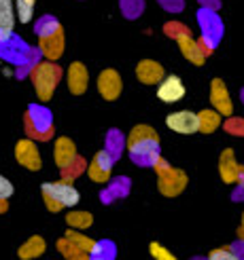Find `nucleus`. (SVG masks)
<instances>
[{
    "mask_svg": "<svg viewBox=\"0 0 244 260\" xmlns=\"http://www.w3.org/2000/svg\"><path fill=\"white\" fill-rule=\"evenodd\" d=\"M30 79H32V85H34V91L41 102H49L53 98V91L62 79V68L53 61H38L36 66L30 70Z\"/></svg>",
    "mask_w": 244,
    "mask_h": 260,
    "instance_id": "3",
    "label": "nucleus"
},
{
    "mask_svg": "<svg viewBox=\"0 0 244 260\" xmlns=\"http://www.w3.org/2000/svg\"><path fill=\"white\" fill-rule=\"evenodd\" d=\"M155 172H157V188L166 197H176L181 194L187 186V174L183 170H176L166 159H157L155 161Z\"/></svg>",
    "mask_w": 244,
    "mask_h": 260,
    "instance_id": "4",
    "label": "nucleus"
},
{
    "mask_svg": "<svg viewBox=\"0 0 244 260\" xmlns=\"http://www.w3.org/2000/svg\"><path fill=\"white\" fill-rule=\"evenodd\" d=\"M87 170V163H85V159H81V157H76L70 165H66L64 170H60L62 172V180H74L76 176H81L83 172Z\"/></svg>",
    "mask_w": 244,
    "mask_h": 260,
    "instance_id": "29",
    "label": "nucleus"
},
{
    "mask_svg": "<svg viewBox=\"0 0 244 260\" xmlns=\"http://www.w3.org/2000/svg\"><path fill=\"white\" fill-rule=\"evenodd\" d=\"M219 176L225 184H238L244 176V167L236 163V154L232 148H225L219 157Z\"/></svg>",
    "mask_w": 244,
    "mask_h": 260,
    "instance_id": "11",
    "label": "nucleus"
},
{
    "mask_svg": "<svg viewBox=\"0 0 244 260\" xmlns=\"http://www.w3.org/2000/svg\"><path fill=\"white\" fill-rule=\"evenodd\" d=\"M66 224L74 231H83V229H89L94 224V216L89 212H83V210H72L66 214Z\"/></svg>",
    "mask_w": 244,
    "mask_h": 260,
    "instance_id": "22",
    "label": "nucleus"
},
{
    "mask_svg": "<svg viewBox=\"0 0 244 260\" xmlns=\"http://www.w3.org/2000/svg\"><path fill=\"white\" fill-rule=\"evenodd\" d=\"M13 190H15V188H13L11 182L5 176H0V199H9L13 194Z\"/></svg>",
    "mask_w": 244,
    "mask_h": 260,
    "instance_id": "37",
    "label": "nucleus"
},
{
    "mask_svg": "<svg viewBox=\"0 0 244 260\" xmlns=\"http://www.w3.org/2000/svg\"><path fill=\"white\" fill-rule=\"evenodd\" d=\"M58 250H60V254L66 258V260H92V256H89L87 252H83V250H79L74 243H70L66 237H62L60 241H58Z\"/></svg>",
    "mask_w": 244,
    "mask_h": 260,
    "instance_id": "24",
    "label": "nucleus"
},
{
    "mask_svg": "<svg viewBox=\"0 0 244 260\" xmlns=\"http://www.w3.org/2000/svg\"><path fill=\"white\" fill-rule=\"evenodd\" d=\"M210 104H212V108L219 112L221 116H227V119H229V116L234 114L232 98H229L227 85L221 79H214L212 85H210Z\"/></svg>",
    "mask_w": 244,
    "mask_h": 260,
    "instance_id": "12",
    "label": "nucleus"
},
{
    "mask_svg": "<svg viewBox=\"0 0 244 260\" xmlns=\"http://www.w3.org/2000/svg\"><path fill=\"white\" fill-rule=\"evenodd\" d=\"M15 161L19 165H23L25 170L30 172H38L43 167V159H41V150L36 148L34 140L25 138V140H19L15 144Z\"/></svg>",
    "mask_w": 244,
    "mask_h": 260,
    "instance_id": "8",
    "label": "nucleus"
},
{
    "mask_svg": "<svg viewBox=\"0 0 244 260\" xmlns=\"http://www.w3.org/2000/svg\"><path fill=\"white\" fill-rule=\"evenodd\" d=\"M92 256L102 258V260H113L115 258V245L109 241H96V248H94Z\"/></svg>",
    "mask_w": 244,
    "mask_h": 260,
    "instance_id": "31",
    "label": "nucleus"
},
{
    "mask_svg": "<svg viewBox=\"0 0 244 260\" xmlns=\"http://www.w3.org/2000/svg\"><path fill=\"white\" fill-rule=\"evenodd\" d=\"M45 250H47L45 239H43L41 235H32L28 241L19 245L17 256H19L21 260H34V258H38V256H43Z\"/></svg>",
    "mask_w": 244,
    "mask_h": 260,
    "instance_id": "20",
    "label": "nucleus"
},
{
    "mask_svg": "<svg viewBox=\"0 0 244 260\" xmlns=\"http://www.w3.org/2000/svg\"><path fill=\"white\" fill-rule=\"evenodd\" d=\"M43 199L49 212H60L64 207H74L81 201V194L68 180H58V182H47L41 186Z\"/></svg>",
    "mask_w": 244,
    "mask_h": 260,
    "instance_id": "2",
    "label": "nucleus"
},
{
    "mask_svg": "<svg viewBox=\"0 0 244 260\" xmlns=\"http://www.w3.org/2000/svg\"><path fill=\"white\" fill-rule=\"evenodd\" d=\"M92 260H102V258H96V256H92Z\"/></svg>",
    "mask_w": 244,
    "mask_h": 260,
    "instance_id": "40",
    "label": "nucleus"
},
{
    "mask_svg": "<svg viewBox=\"0 0 244 260\" xmlns=\"http://www.w3.org/2000/svg\"><path fill=\"white\" fill-rule=\"evenodd\" d=\"M25 132L30 140H49L53 136V127H51V112L41 106H30L25 114Z\"/></svg>",
    "mask_w": 244,
    "mask_h": 260,
    "instance_id": "5",
    "label": "nucleus"
},
{
    "mask_svg": "<svg viewBox=\"0 0 244 260\" xmlns=\"http://www.w3.org/2000/svg\"><path fill=\"white\" fill-rule=\"evenodd\" d=\"M34 5L36 0H15V11H17V19L21 23H28L34 17Z\"/></svg>",
    "mask_w": 244,
    "mask_h": 260,
    "instance_id": "28",
    "label": "nucleus"
},
{
    "mask_svg": "<svg viewBox=\"0 0 244 260\" xmlns=\"http://www.w3.org/2000/svg\"><path fill=\"white\" fill-rule=\"evenodd\" d=\"M79 154H76V146L70 138H58L53 144V161L60 170H64L66 165H70Z\"/></svg>",
    "mask_w": 244,
    "mask_h": 260,
    "instance_id": "19",
    "label": "nucleus"
},
{
    "mask_svg": "<svg viewBox=\"0 0 244 260\" xmlns=\"http://www.w3.org/2000/svg\"><path fill=\"white\" fill-rule=\"evenodd\" d=\"M176 43H178V49H181L183 57L187 61H191V63H196V66H202L204 59H206V53H210V51L202 43H198L191 34H185L181 38H176Z\"/></svg>",
    "mask_w": 244,
    "mask_h": 260,
    "instance_id": "13",
    "label": "nucleus"
},
{
    "mask_svg": "<svg viewBox=\"0 0 244 260\" xmlns=\"http://www.w3.org/2000/svg\"><path fill=\"white\" fill-rule=\"evenodd\" d=\"M149 252H151V256L155 258V260H178L174 254H170V252L166 250L164 245H159L157 241H153V243L149 245Z\"/></svg>",
    "mask_w": 244,
    "mask_h": 260,
    "instance_id": "34",
    "label": "nucleus"
},
{
    "mask_svg": "<svg viewBox=\"0 0 244 260\" xmlns=\"http://www.w3.org/2000/svg\"><path fill=\"white\" fill-rule=\"evenodd\" d=\"M123 136L117 132V129H113V132H109V136H106V148L104 150H109L113 157H115V161L119 159V154H121V150H123Z\"/></svg>",
    "mask_w": 244,
    "mask_h": 260,
    "instance_id": "26",
    "label": "nucleus"
},
{
    "mask_svg": "<svg viewBox=\"0 0 244 260\" xmlns=\"http://www.w3.org/2000/svg\"><path fill=\"white\" fill-rule=\"evenodd\" d=\"M113 163H115V157H113L109 150L96 152L94 159H92V163L87 165V176H89V180L96 182V184H106V182H111Z\"/></svg>",
    "mask_w": 244,
    "mask_h": 260,
    "instance_id": "6",
    "label": "nucleus"
},
{
    "mask_svg": "<svg viewBox=\"0 0 244 260\" xmlns=\"http://www.w3.org/2000/svg\"><path fill=\"white\" fill-rule=\"evenodd\" d=\"M225 132L234 136H244V119H232L229 116V121L225 123Z\"/></svg>",
    "mask_w": 244,
    "mask_h": 260,
    "instance_id": "35",
    "label": "nucleus"
},
{
    "mask_svg": "<svg viewBox=\"0 0 244 260\" xmlns=\"http://www.w3.org/2000/svg\"><path fill=\"white\" fill-rule=\"evenodd\" d=\"M187 93V89L183 85V81L178 76H166V79L157 85V98L164 104H174V102H181Z\"/></svg>",
    "mask_w": 244,
    "mask_h": 260,
    "instance_id": "14",
    "label": "nucleus"
},
{
    "mask_svg": "<svg viewBox=\"0 0 244 260\" xmlns=\"http://www.w3.org/2000/svg\"><path fill=\"white\" fill-rule=\"evenodd\" d=\"M121 76L117 70H113V68H106V70H102L100 76H98V91H100V95L104 98L106 102H115L119 95H121Z\"/></svg>",
    "mask_w": 244,
    "mask_h": 260,
    "instance_id": "10",
    "label": "nucleus"
},
{
    "mask_svg": "<svg viewBox=\"0 0 244 260\" xmlns=\"http://www.w3.org/2000/svg\"><path fill=\"white\" fill-rule=\"evenodd\" d=\"M38 51L45 55V59L49 61H56L64 55V32H62V25L49 36L38 38Z\"/></svg>",
    "mask_w": 244,
    "mask_h": 260,
    "instance_id": "16",
    "label": "nucleus"
},
{
    "mask_svg": "<svg viewBox=\"0 0 244 260\" xmlns=\"http://www.w3.org/2000/svg\"><path fill=\"white\" fill-rule=\"evenodd\" d=\"M166 125H168V129H172V132L181 134V136H191V134L200 132L198 114L191 110H176V112L168 114L166 116Z\"/></svg>",
    "mask_w": 244,
    "mask_h": 260,
    "instance_id": "7",
    "label": "nucleus"
},
{
    "mask_svg": "<svg viewBox=\"0 0 244 260\" xmlns=\"http://www.w3.org/2000/svg\"><path fill=\"white\" fill-rule=\"evenodd\" d=\"M127 190H130V180L127 178H115L111 182V188L102 192V201L111 203V201H115V197H123V194H127Z\"/></svg>",
    "mask_w": 244,
    "mask_h": 260,
    "instance_id": "23",
    "label": "nucleus"
},
{
    "mask_svg": "<svg viewBox=\"0 0 244 260\" xmlns=\"http://www.w3.org/2000/svg\"><path fill=\"white\" fill-rule=\"evenodd\" d=\"M58 28H60V23H58L53 17H49V15L41 17V19H38V21L34 23V32H36V36H38V38L53 34Z\"/></svg>",
    "mask_w": 244,
    "mask_h": 260,
    "instance_id": "27",
    "label": "nucleus"
},
{
    "mask_svg": "<svg viewBox=\"0 0 244 260\" xmlns=\"http://www.w3.org/2000/svg\"><path fill=\"white\" fill-rule=\"evenodd\" d=\"M136 79L143 85H159L166 79V70L155 59H140L136 66Z\"/></svg>",
    "mask_w": 244,
    "mask_h": 260,
    "instance_id": "15",
    "label": "nucleus"
},
{
    "mask_svg": "<svg viewBox=\"0 0 244 260\" xmlns=\"http://www.w3.org/2000/svg\"><path fill=\"white\" fill-rule=\"evenodd\" d=\"M7 210H9V201L7 199H0V214L7 212Z\"/></svg>",
    "mask_w": 244,
    "mask_h": 260,
    "instance_id": "39",
    "label": "nucleus"
},
{
    "mask_svg": "<svg viewBox=\"0 0 244 260\" xmlns=\"http://www.w3.org/2000/svg\"><path fill=\"white\" fill-rule=\"evenodd\" d=\"M119 5L127 19H136L145 9V0H119Z\"/></svg>",
    "mask_w": 244,
    "mask_h": 260,
    "instance_id": "30",
    "label": "nucleus"
},
{
    "mask_svg": "<svg viewBox=\"0 0 244 260\" xmlns=\"http://www.w3.org/2000/svg\"><path fill=\"white\" fill-rule=\"evenodd\" d=\"M66 83H68V91L74 95H83L87 91V83H89V76H87V68L83 66L81 61H72L68 70H66Z\"/></svg>",
    "mask_w": 244,
    "mask_h": 260,
    "instance_id": "17",
    "label": "nucleus"
},
{
    "mask_svg": "<svg viewBox=\"0 0 244 260\" xmlns=\"http://www.w3.org/2000/svg\"><path fill=\"white\" fill-rule=\"evenodd\" d=\"M198 121H200V132L202 134H212L221 127V114L214 108H206L198 112Z\"/></svg>",
    "mask_w": 244,
    "mask_h": 260,
    "instance_id": "21",
    "label": "nucleus"
},
{
    "mask_svg": "<svg viewBox=\"0 0 244 260\" xmlns=\"http://www.w3.org/2000/svg\"><path fill=\"white\" fill-rule=\"evenodd\" d=\"M164 32H166V36H170V38H181V36H185V34H191L189 32V28L185 23H178V21H168L164 25Z\"/></svg>",
    "mask_w": 244,
    "mask_h": 260,
    "instance_id": "32",
    "label": "nucleus"
},
{
    "mask_svg": "<svg viewBox=\"0 0 244 260\" xmlns=\"http://www.w3.org/2000/svg\"><path fill=\"white\" fill-rule=\"evenodd\" d=\"M64 237H66L70 243H74L79 250L87 252L89 256H92V252H94V248H96V241H94V239H89L87 235H83V233H76L74 229H68V231H66V235H64Z\"/></svg>",
    "mask_w": 244,
    "mask_h": 260,
    "instance_id": "25",
    "label": "nucleus"
},
{
    "mask_svg": "<svg viewBox=\"0 0 244 260\" xmlns=\"http://www.w3.org/2000/svg\"><path fill=\"white\" fill-rule=\"evenodd\" d=\"M125 148L136 165H155L159 159V138L157 132L149 125H136L127 136Z\"/></svg>",
    "mask_w": 244,
    "mask_h": 260,
    "instance_id": "1",
    "label": "nucleus"
},
{
    "mask_svg": "<svg viewBox=\"0 0 244 260\" xmlns=\"http://www.w3.org/2000/svg\"><path fill=\"white\" fill-rule=\"evenodd\" d=\"M238 239L244 243V214H242V222H240V229H238Z\"/></svg>",
    "mask_w": 244,
    "mask_h": 260,
    "instance_id": "38",
    "label": "nucleus"
},
{
    "mask_svg": "<svg viewBox=\"0 0 244 260\" xmlns=\"http://www.w3.org/2000/svg\"><path fill=\"white\" fill-rule=\"evenodd\" d=\"M208 260H240L236 250L232 245H223V248H216L208 254Z\"/></svg>",
    "mask_w": 244,
    "mask_h": 260,
    "instance_id": "33",
    "label": "nucleus"
},
{
    "mask_svg": "<svg viewBox=\"0 0 244 260\" xmlns=\"http://www.w3.org/2000/svg\"><path fill=\"white\" fill-rule=\"evenodd\" d=\"M157 3L164 7V9H168L172 13H178V11H183L185 7V0H157Z\"/></svg>",
    "mask_w": 244,
    "mask_h": 260,
    "instance_id": "36",
    "label": "nucleus"
},
{
    "mask_svg": "<svg viewBox=\"0 0 244 260\" xmlns=\"http://www.w3.org/2000/svg\"><path fill=\"white\" fill-rule=\"evenodd\" d=\"M198 19H200L202 36H204L202 45L212 53V47L216 45V41H219V36H221V21L214 15V11H210V9H202Z\"/></svg>",
    "mask_w": 244,
    "mask_h": 260,
    "instance_id": "9",
    "label": "nucleus"
},
{
    "mask_svg": "<svg viewBox=\"0 0 244 260\" xmlns=\"http://www.w3.org/2000/svg\"><path fill=\"white\" fill-rule=\"evenodd\" d=\"M15 0H0V43L9 41L15 28Z\"/></svg>",
    "mask_w": 244,
    "mask_h": 260,
    "instance_id": "18",
    "label": "nucleus"
}]
</instances>
